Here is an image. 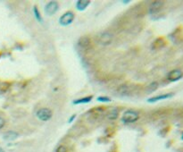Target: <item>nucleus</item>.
Returning a JSON list of instances; mask_svg holds the SVG:
<instances>
[{
  "mask_svg": "<svg viewBox=\"0 0 183 152\" xmlns=\"http://www.w3.org/2000/svg\"><path fill=\"white\" fill-rule=\"evenodd\" d=\"M139 117V114L137 111L134 110H128L122 115V121L126 124H131L136 122Z\"/></svg>",
  "mask_w": 183,
  "mask_h": 152,
  "instance_id": "obj_1",
  "label": "nucleus"
},
{
  "mask_svg": "<svg viewBox=\"0 0 183 152\" xmlns=\"http://www.w3.org/2000/svg\"><path fill=\"white\" fill-rule=\"evenodd\" d=\"M5 123H6L5 119H4V118H2V117H0V129H2V128L4 127Z\"/></svg>",
  "mask_w": 183,
  "mask_h": 152,
  "instance_id": "obj_19",
  "label": "nucleus"
},
{
  "mask_svg": "<svg viewBox=\"0 0 183 152\" xmlns=\"http://www.w3.org/2000/svg\"><path fill=\"white\" fill-rule=\"evenodd\" d=\"M53 115L52 111L49 109V108H46V107H43V108H40L38 112H37V117L41 120V121H48L49 119H51Z\"/></svg>",
  "mask_w": 183,
  "mask_h": 152,
  "instance_id": "obj_2",
  "label": "nucleus"
},
{
  "mask_svg": "<svg viewBox=\"0 0 183 152\" xmlns=\"http://www.w3.org/2000/svg\"><path fill=\"white\" fill-rule=\"evenodd\" d=\"M90 3V1H89V0H79L76 3V7L79 11H83L88 7Z\"/></svg>",
  "mask_w": 183,
  "mask_h": 152,
  "instance_id": "obj_11",
  "label": "nucleus"
},
{
  "mask_svg": "<svg viewBox=\"0 0 183 152\" xmlns=\"http://www.w3.org/2000/svg\"><path fill=\"white\" fill-rule=\"evenodd\" d=\"M73 19H74V14L72 12H67L64 14H63L60 19H59V23L62 26H67L69 24H71L73 22Z\"/></svg>",
  "mask_w": 183,
  "mask_h": 152,
  "instance_id": "obj_3",
  "label": "nucleus"
},
{
  "mask_svg": "<svg viewBox=\"0 0 183 152\" xmlns=\"http://www.w3.org/2000/svg\"><path fill=\"white\" fill-rule=\"evenodd\" d=\"M113 40V35L109 32H104L99 37V42L104 46H107Z\"/></svg>",
  "mask_w": 183,
  "mask_h": 152,
  "instance_id": "obj_6",
  "label": "nucleus"
},
{
  "mask_svg": "<svg viewBox=\"0 0 183 152\" xmlns=\"http://www.w3.org/2000/svg\"><path fill=\"white\" fill-rule=\"evenodd\" d=\"M182 139H183V134H182Z\"/></svg>",
  "mask_w": 183,
  "mask_h": 152,
  "instance_id": "obj_20",
  "label": "nucleus"
},
{
  "mask_svg": "<svg viewBox=\"0 0 183 152\" xmlns=\"http://www.w3.org/2000/svg\"><path fill=\"white\" fill-rule=\"evenodd\" d=\"M183 77V73L181 69H174L168 74V80L172 82H177Z\"/></svg>",
  "mask_w": 183,
  "mask_h": 152,
  "instance_id": "obj_4",
  "label": "nucleus"
},
{
  "mask_svg": "<svg viewBox=\"0 0 183 152\" xmlns=\"http://www.w3.org/2000/svg\"><path fill=\"white\" fill-rule=\"evenodd\" d=\"M55 152H67V149L63 146V145H61V146H59L58 148H57V150H56V151Z\"/></svg>",
  "mask_w": 183,
  "mask_h": 152,
  "instance_id": "obj_18",
  "label": "nucleus"
},
{
  "mask_svg": "<svg viewBox=\"0 0 183 152\" xmlns=\"http://www.w3.org/2000/svg\"><path fill=\"white\" fill-rule=\"evenodd\" d=\"M19 134L15 132H13V131H9V132H6V133L4 134L3 138L5 141H7V142H13L14 140H16L18 138Z\"/></svg>",
  "mask_w": 183,
  "mask_h": 152,
  "instance_id": "obj_8",
  "label": "nucleus"
},
{
  "mask_svg": "<svg viewBox=\"0 0 183 152\" xmlns=\"http://www.w3.org/2000/svg\"><path fill=\"white\" fill-rule=\"evenodd\" d=\"M164 6V2L163 1H155L151 4V6H150V14H156L158 12H160L161 9L163 8Z\"/></svg>",
  "mask_w": 183,
  "mask_h": 152,
  "instance_id": "obj_7",
  "label": "nucleus"
},
{
  "mask_svg": "<svg viewBox=\"0 0 183 152\" xmlns=\"http://www.w3.org/2000/svg\"><path fill=\"white\" fill-rule=\"evenodd\" d=\"M158 87V83L157 82H152L150 85L147 87V91L148 92H152L154 90H156V89Z\"/></svg>",
  "mask_w": 183,
  "mask_h": 152,
  "instance_id": "obj_15",
  "label": "nucleus"
},
{
  "mask_svg": "<svg viewBox=\"0 0 183 152\" xmlns=\"http://www.w3.org/2000/svg\"><path fill=\"white\" fill-rule=\"evenodd\" d=\"M92 97L91 96H89V97H86V98H83L81 99H78V100H74L73 103L74 104H81V103H89L90 101H91Z\"/></svg>",
  "mask_w": 183,
  "mask_h": 152,
  "instance_id": "obj_14",
  "label": "nucleus"
},
{
  "mask_svg": "<svg viewBox=\"0 0 183 152\" xmlns=\"http://www.w3.org/2000/svg\"><path fill=\"white\" fill-rule=\"evenodd\" d=\"M118 117V110L116 108H113L112 109L110 112H108L107 114V118L110 120H114Z\"/></svg>",
  "mask_w": 183,
  "mask_h": 152,
  "instance_id": "obj_13",
  "label": "nucleus"
},
{
  "mask_svg": "<svg viewBox=\"0 0 183 152\" xmlns=\"http://www.w3.org/2000/svg\"><path fill=\"white\" fill-rule=\"evenodd\" d=\"M79 45H80V47H82V48H90V45H91L90 38H89V37H82V38H81L80 40H79Z\"/></svg>",
  "mask_w": 183,
  "mask_h": 152,
  "instance_id": "obj_10",
  "label": "nucleus"
},
{
  "mask_svg": "<svg viewBox=\"0 0 183 152\" xmlns=\"http://www.w3.org/2000/svg\"><path fill=\"white\" fill-rule=\"evenodd\" d=\"M173 93H167V94H164V95L156 96V97H154V98H149L147 101H148L149 103H154V102L162 100V99L169 98H171V97H173Z\"/></svg>",
  "mask_w": 183,
  "mask_h": 152,
  "instance_id": "obj_9",
  "label": "nucleus"
},
{
  "mask_svg": "<svg viewBox=\"0 0 183 152\" xmlns=\"http://www.w3.org/2000/svg\"><path fill=\"white\" fill-rule=\"evenodd\" d=\"M58 10V4L55 1H50L45 6V12L47 15H53Z\"/></svg>",
  "mask_w": 183,
  "mask_h": 152,
  "instance_id": "obj_5",
  "label": "nucleus"
},
{
  "mask_svg": "<svg viewBox=\"0 0 183 152\" xmlns=\"http://www.w3.org/2000/svg\"><path fill=\"white\" fill-rule=\"evenodd\" d=\"M97 101H99V102H110L111 99L108 97H99V98H97Z\"/></svg>",
  "mask_w": 183,
  "mask_h": 152,
  "instance_id": "obj_17",
  "label": "nucleus"
},
{
  "mask_svg": "<svg viewBox=\"0 0 183 152\" xmlns=\"http://www.w3.org/2000/svg\"><path fill=\"white\" fill-rule=\"evenodd\" d=\"M34 15H35V17H36V19L38 21V22H41L42 21V18H41V16H40V14H39V12H38V10L36 6L34 7Z\"/></svg>",
  "mask_w": 183,
  "mask_h": 152,
  "instance_id": "obj_16",
  "label": "nucleus"
},
{
  "mask_svg": "<svg viewBox=\"0 0 183 152\" xmlns=\"http://www.w3.org/2000/svg\"><path fill=\"white\" fill-rule=\"evenodd\" d=\"M165 38H157L156 41L154 42V44H153V48H163V47L165 46Z\"/></svg>",
  "mask_w": 183,
  "mask_h": 152,
  "instance_id": "obj_12",
  "label": "nucleus"
}]
</instances>
